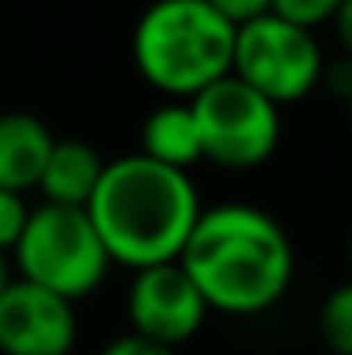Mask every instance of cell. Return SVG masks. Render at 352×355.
I'll return each mask as SVG.
<instances>
[{
	"label": "cell",
	"instance_id": "cell-5",
	"mask_svg": "<svg viewBox=\"0 0 352 355\" xmlns=\"http://www.w3.org/2000/svg\"><path fill=\"white\" fill-rule=\"evenodd\" d=\"M231 76L265 95L276 106L307 98L326 80V57L311 27L265 12L235 27Z\"/></svg>",
	"mask_w": 352,
	"mask_h": 355
},
{
	"label": "cell",
	"instance_id": "cell-17",
	"mask_svg": "<svg viewBox=\"0 0 352 355\" xmlns=\"http://www.w3.org/2000/svg\"><path fill=\"white\" fill-rule=\"evenodd\" d=\"M333 35H337V46L345 53V61H352V0H341L337 15H333Z\"/></svg>",
	"mask_w": 352,
	"mask_h": 355
},
{
	"label": "cell",
	"instance_id": "cell-4",
	"mask_svg": "<svg viewBox=\"0 0 352 355\" xmlns=\"http://www.w3.org/2000/svg\"><path fill=\"white\" fill-rule=\"evenodd\" d=\"M12 257L19 268V280L49 287L69 302L95 295L114 265L87 208L49 205V200L31 208V219L15 242Z\"/></svg>",
	"mask_w": 352,
	"mask_h": 355
},
{
	"label": "cell",
	"instance_id": "cell-19",
	"mask_svg": "<svg viewBox=\"0 0 352 355\" xmlns=\"http://www.w3.org/2000/svg\"><path fill=\"white\" fill-rule=\"evenodd\" d=\"M345 106H349V132H352V91L345 95Z\"/></svg>",
	"mask_w": 352,
	"mask_h": 355
},
{
	"label": "cell",
	"instance_id": "cell-11",
	"mask_svg": "<svg viewBox=\"0 0 352 355\" xmlns=\"http://www.w3.org/2000/svg\"><path fill=\"white\" fill-rule=\"evenodd\" d=\"M140 155L156 159L174 171H190L194 163L205 159L201 151V132L190 98H167L163 106H156L140 125Z\"/></svg>",
	"mask_w": 352,
	"mask_h": 355
},
{
	"label": "cell",
	"instance_id": "cell-7",
	"mask_svg": "<svg viewBox=\"0 0 352 355\" xmlns=\"http://www.w3.org/2000/svg\"><path fill=\"white\" fill-rule=\"evenodd\" d=\"M212 314L194 284V276L178 265V261H163L152 268H137L125 295V318H129V333L148 336L156 344L178 348V344L194 340Z\"/></svg>",
	"mask_w": 352,
	"mask_h": 355
},
{
	"label": "cell",
	"instance_id": "cell-16",
	"mask_svg": "<svg viewBox=\"0 0 352 355\" xmlns=\"http://www.w3.org/2000/svg\"><path fill=\"white\" fill-rule=\"evenodd\" d=\"M99 355H178V348H167V344H156L148 336L125 333V336H114Z\"/></svg>",
	"mask_w": 352,
	"mask_h": 355
},
{
	"label": "cell",
	"instance_id": "cell-14",
	"mask_svg": "<svg viewBox=\"0 0 352 355\" xmlns=\"http://www.w3.org/2000/svg\"><path fill=\"white\" fill-rule=\"evenodd\" d=\"M341 0H273V12L284 15V19L299 23V27L318 31L322 23H330L337 15Z\"/></svg>",
	"mask_w": 352,
	"mask_h": 355
},
{
	"label": "cell",
	"instance_id": "cell-8",
	"mask_svg": "<svg viewBox=\"0 0 352 355\" xmlns=\"http://www.w3.org/2000/svg\"><path fill=\"white\" fill-rule=\"evenodd\" d=\"M76 340V302L31 280H8L0 295V355H72Z\"/></svg>",
	"mask_w": 352,
	"mask_h": 355
},
{
	"label": "cell",
	"instance_id": "cell-2",
	"mask_svg": "<svg viewBox=\"0 0 352 355\" xmlns=\"http://www.w3.org/2000/svg\"><path fill=\"white\" fill-rule=\"evenodd\" d=\"M201 208L190 171L163 166L140 151L106 163L87 200V216L110 261L133 272L178 261Z\"/></svg>",
	"mask_w": 352,
	"mask_h": 355
},
{
	"label": "cell",
	"instance_id": "cell-1",
	"mask_svg": "<svg viewBox=\"0 0 352 355\" xmlns=\"http://www.w3.org/2000/svg\"><path fill=\"white\" fill-rule=\"evenodd\" d=\"M178 265L194 276L208 310L254 318L288 295L296 280V246L265 208L224 200L201 208Z\"/></svg>",
	"mask_w": 352,
	"mask_h": 355
},
{
	"label": "cell",
	"instance_id": "cell-3",
	"mask_svg": "<svg viewBox=\"0 0 352 355\" xmlns=\"http://www.w3.org/2000/svg\"><path fill=\"white\" fill-rule=\"evenodd\" d=\"M235 27L208 0H152L133 27V64L167 98H194L231 72Z\"/></svg>",
	"mask_w": 352,
	"mask_h": 355
},
{
	"label": "cell",
	"instance_id": "cell-20",
	"mask_svg": "<svg viewBox=\"0 0 352 355\" xmlns=\"http://www.w3.org/2000/svg\"><path fill=\"white\" fill-rule=\"evenodd\" d=\"M349 261H352V239H349Z\"/></svg>",
	"mask_w": 352,
	"mask_h": 355
},
{
	"label": "cell",
	"instance_id": "cell-12",
	"mask_svg": "<svg viewBox=\"0 0 352 355\" xmlns=\"http://www.w3.org/2000/svg\"><path fill=\"white\" fill-rule=\"evenodd\" d=\"M318 340L330 355H352V280L337 284L318 306Z\"/></svg>",
	"mask_w": 352,
	"mask_h": 355
},
{
	"label": "cell",
	"instance_id": "cell-10",
	"mask_svg": "<svg viewBox=\"0 0 352 355\" xmlns=\"http://www.w3.org/2000/svg\"><path fill=\"white\" fill-rule=\"evenodd\" d=\"M106 171V159L87 140H53V151L46 159V171L38 178V193L49 205H76L87 208L99 178Z\"/></svg>",
	"mask_w": 352,
	"mask_h": 355
},
{
	"label": "cell",
	"instance_id": "cell-15",
	"mask_svg": "<svg viewBox=\"0 0 352 355\" xmlns=\"http://www.w3.org/2000/svg\"><path fill=\"white\" fill-rule=\"evenodd\" d=\"M231 27H242V23L258 19V15L273 12V0H208Z\"/></svg>",
	"mask_w": 352,
	"mask_h": 355
},
{
	"label": "cell",
	"instance_id": "cell-13",
	"mask_svg": "<svg viewBox=\"0 0 352 355\" xmlns=\"http://www.w3.org/2000/svg\"><path fill=\"white\" fill-rule=\"evenodd\" d=\"M27 219H31V208H27V200H23V193L0 185V253H4V257L15 250Z\"/></svg>",
	"mask_w": 352,
	"mask_h": 355
},
{
	"label": "cell",
	"instance_id": "cell-6",
	"mask_svg": "<svg viewBox=\"0 0 352 355\" xmlns=\"http://www.w3.org/2000/svg\"><path fill=\"white\" fill-rule=\"evenodd\" d=\"M201 132V151L224 171H254L269 163L280 144V106L258 95L239 76L208 83L190 98Z\"/></svg>",
	"mask_w": 352,
	"mask_h": 355
},
{
	"label": "cell",
	"instance_id": "cell-18",
	"mask_svg": "<svg viewBox=\"0 0 352 355\" xmlns=\"http://www.w3.org/2000/svg\"><path fill=\"white\" fill-rule=\"evenodd\" d=\"M8 280H12V272H8V261H4V253H0V295H4Z\"/></svg>",
	"mask_w": 352,
	"mask_h": 355
},
{
	"label": "cell",
	"instance_id": "cell-9",
	"mask_svg": "<svg viewBox=\"0 0 352 355\" xmlns=\"http://www.w3.org/2000/svg\"><path fill=\"white\" fill-rule=\"evenodd\" d=\"M53 140L57 137L49 132V125L27 110L0 114V185L15 193L38 189Z\"/></svg>",
	"mask_w": 352,
	"mask_h": 355
}]
</instances>
